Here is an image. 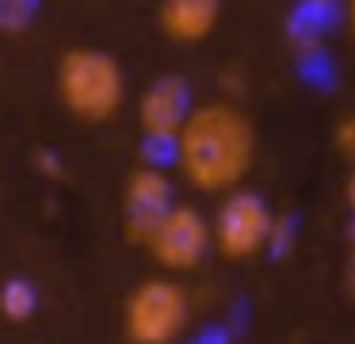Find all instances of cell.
Returning a JSON list of instances; mask_svg holds the SVG:
<instances>
[{"label": "cell", "instance_id": "4", "mask_svg": "<svg viewBox=\"0 0 355 344\" xmlns=\"http://www.w3.org/2000/svg\"><path fill=\"white\" fill-rule=\"evenodd\" d=\"M271 241H275V214L263 203V195L248 188L225 191L210 218V245L218 249V256L245 264L260 256Z\"/></svg>", "mask_w": 355, "mask_h": 344}, {"label": "cell", "instance_id": "12", "mask_svg": "<svg viewBox=\"0 0 355 344\" xmlns=\"http://www.w3.org/2000/svg\"><path fill=\"white\" fill-rule=\"evenodd\" d=\"M344 287H347V295L355 298V249H352V256H347V264H344Z\"/></svg>", "mask_w": 355, "mask_h": 344}, {"label": "cell", "instance_id": "2", "mask_svg": "<svg viewBox=\"0 0 355 344\" xmlns=\"http://www.w3.org/2000/svg\"><path fill=\"white\" fill-rule=\"evenodd\" d=\"M54 92L80 122H107L126 99V73L115 54L96 46H69L54 65Z\"/></svg>", "mask_w": 355, "mask_h": 344}, {"label": "cell", "instance_id": "13", "mask_svg": "<svg viewBox=\"0 0 355 344\" xmlns=\"http://www.w3.org/2000/svg\"><path fill=\"white\" fill-rule=\"evenodd\" d=\"M344 199H347V211L355 214V165H352V172H347V180H344Z\"/></svg>", "mask_w": 355, "mask_h": 344}, {"label": "cell", "instance_id": "11", "mask_svg": "<svg viewBox=\"0 0 355 344\" xmlns=\"http://www.w3.org/2000/svg\"><path fill=\"white\" fill-rule=\"evenodd\" d=\"M332 145H336L340 157L355 165V115H344V119L336 122V130H332Z\"/></svg>", "mask_w": 355, "mask_h": 344}, {"label": "cell", "instance_id": "7", "mask_svg": "<svg viewBox=\"0 0 355 344\" xmlns=\"http://www.w3.org/2000/svg\"><path fill=\"white\" fill-rule=\"evenodd\" d=\"M191 84L180 73H164L153 84H146V92L138 96V126L153 142H172L176 130L184 126V119L191 115Z\"/></svg>", "mask_w": 355, "mask_h": 344}, {"label": "cell", "instance_id": "8", "mask_svg": "<svg viewBox=\"0 0 355 344\" xmlns=\"http://www.w3.org/2000/svg\"><path fill=\"white\" fill-rule=\"evenodd\" d=\"M222 23V0H161L157 31L176 46H199Z\"/></svg>", "mask_w": 355, "mask_h": 344}, {"label": "cell", "instance_id": "5", "mask_svg": "<svg viewBox=\"0 0 355 344\" xmlns=\"http://www.w3.org/2000/svg\"><path fill=\"white\" fill-rule=\"evenodd\" d=\"M141 249L153 256V264L168 275H187L207 260L210 252V218L191 203H172L164 218L149 229Z\"/></svg>", "mask_w": 355, "mask_h": 344}, {"label": "cell", "instance_id": "9", "mask_svg": "<svg viewBox=\"0 0 355 344\" xmlns=\"http://www.w3.org/2000/svg\"><path fill=\"white\" fill-rule=\"evenodd\" d=\"M35 310H39V290H35L31 279L12 275V279L0 283V313H4V321L24 325V321L35 318Z\"/></svg>", "mask_w": 355, "mask_h": 344}, {"label": "cell", "instance_id": "10", "mask_svg": "<svg viewBox=\"0 0 355 344\" xmlns=\"http://www.w3.org/2000/svg\"><path fill=\"white\" fill-rule=\"evenodd\" d=\"M39 0H0V35H24L35 23Z\"/></svg>", "mask_w": 355, "mask_h": 344}, {"label": "cell", "instance_id": "6", "mask_svg": "<svg viewBox=\"0 0 355 344\" xmlns=\"http://www.w3.org/2000/svg\"><path fill=\"white\" fill-rule=\"evenodd\" d=\"M172 203H176V188H172V180L161 168L157 165L134 168L123 183V203H119L126 241L141 245L149 237V229L164 218V211H168Z\"/></svg>", "mask_w": 355, "mask_h": 344}, {"label": "cell", "instance_id": "14", "mask_svg": "<svg viewBox=\"0 0 355 344\" xmlns=\"http://www.w3.org/2000/svg\"><path fill=\"white\" fill-rule=\"evenodd\" d=\"M347 27H352V38H355V0H347Z\"/></svg>", "mask_w": 355, "mask_h": 344}, {"label": "cell", "instance_id": "1", "mask_svg": "<svg viewBox=\"0 0 355 344\" xmlns=\"http://www.w3.org/2000/svg\"><path fill=\"white\" fill-rule=\"evenodd\" d=\"M172 161L195 191L225 195L241 188L256 165V126L237 104H195L172 138Z\"/></svg>", "mask_w": 355, "mask_h": 344}, {"label": "cell", "instance_id": "15", "mask_svg": "<svg viewBox=\"0 0 355 344\" xmlns=\"http://www.w3.org/2000/svg\"><path fill=\"white\" fill-rule=\"evenodd\" d=\"M347 234H352V249H355V214H352V229H347Z\"/></svg>", "mask_w": 355, "mask_h": 344}, {"label": "cell", "instance_id": "3", "mask_svg": "<svg viewBox=\"0 0 355 344\" xmlns=\"http://www.w3.org/2000/svg\"><path fill=\"white\" fill-rule=\"evenodd\" d=\"M191 321V295L172 275H149L123 302V336L130 344H176Z\"/></svg>", "mask_w": 355, "mask_h": 344}]
</instances>
